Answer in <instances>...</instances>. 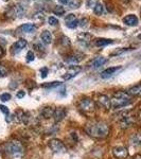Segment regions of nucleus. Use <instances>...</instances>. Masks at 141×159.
I'll list each match as a JSON object with an SVG mask.
<instances>
[{
	"label": "nucleus",
	"instance_id": "obj_1",
	"mask_svg": "<svg viewBox=\"0 0 141 159\" xmlns=\"http://www.w3.org/2000/svg\"><path fill=\"white\" fill-rule=\"evenodd\" d=\"M85 130L93 138H105L109 134V125L104 121H92L86 124Z\"/></svg>",
	"mask_w": 141,
	"mask_h": 159
},
{
	"label": "nucleus",
	"instance_id": "obj_2",
	"mask_svg": "<svg viewBox=\"0 0 141 159\" xmlns=\"http://www.w3.org/2000/svg\"><path fill=\"white\" fill-rule=\"evenodd\" d=\"M132 99L127 92L124 91H118L114 94L112 99H110V105H112V108L118 109L121 107H125L129 104H131Z\"/></svg>",
	"mask_w": 141,
	"mask_h": 159
},
{
	"label": "nucleus",
	"instance_id": "obj_3",
	"mask_svg": "<svg viewBox=\"0 0 141 159\" xmlns=\"http://www.w3.org/2000/svg\"><path fill=\"white\" fill-rule=\"evenodd\" d=\"M6 153L14 158H21L25 154V147L19 140H12L6 144Z\"/></svg>",
	"mask_w": 141,
	"mask_h": 159
},
{
	"label": "nucleus",
	"instance_id": "obj_4",
	"mask_svg": "<svg viewBox=\"0 0 141 159\" xmlns=\"http://www.w3.org/2000/svg\"><path fill=\"white\" fill-rule=\"evenodd\" d=\"M79 108L83 111L86 115H90V113H93L96 110V104L92 100L88 98L82 99L79 103Z\"/></svg>",
	"mask_w": 141,
	"mask_h": 159
},
{
	"label": "nucleus",
	"instance_id": "obj_5",
	"mask_svg": "<svg viewBox=\"0 0 141 159\" xmlns=\"http://www.w3.org/2000/svg\"><path fill=\"white\" fill-rule=\"evenodd\" d=\"M49 147H50L53 153H56V154L65 153V152L67 151L66 145L64 144V142L59 140V139H51V140L49 141Z\"/></svg>",
	"mask_w": 141,
	"mask_h": 159
},
{
	"label": "nucleus",
	"instance_id": "obj_6",
	"mask_svg": "<svg viewBox=\"0 0 141 159\" xmlns=\"http://www.w3.org/2000/svg\"><path fill=\"white\" fill-rule=\"evenodd\" d=\"M112 154H114L115 158H117V159H126L129 157V151H127V149L124 147H114Z\"/></svg>",
	"mask_w": 141,
	"mask_h": 159
},
{
	"label": "nucleus",
	"instance_id": "obj_7",
	"mask_svg": "<svg viewBox=\"0 0 141 159\" xmlns=\"http://www.w3.org/2000/svg\"><path fill=\"white\" fill-rule=\"evenodd\" d=\"M27 45H28V42L25 39H22V38H21V39L17 40V42L12 46V53L13 54H16V53L20 52L22 49H25V47H27Z\"/></svg>",
	"mask_w": 141,
	"mask_h": 159
},
{
	"label": "nucleus",
	"instance_id": "obj_8",
	"mask_svg": "<svg viewBox=\"0 0 141 159\" xmlns=\"http://www.w3.org/2000/svg\"><path fill=\"white\" fill-rule=\"evenodd\" d=\"M97 101H98V104H99L101 107H103V108L109 109L110 107H112V105H110V99L108 98L107 96H105V94L99 96Z\"/></svg>",
	"mask_w": 141,
	"mask_h": 159
},
{
	"label": "nucleus",
	"instance_id": "obj_9",
	"mask_svg": "<svg viewBox=\"0 0 141 159\" xmlns=\"http://www.w3.org/2000/svg\"><path fill=\"white\" fill-rule=\"evenodd\" d=\"M139 20H138V17L134 14L127 15L123 18V23H125L126 25H129V27H135V25H138Z\"/></svg>",
	"mask_w": 141,
	"mask_h": 159
},
{
	"label": "nucleus",
	"instance_id": "obj_10",
	"mask_svg": "<svg viewBox=\"0 0 141 159\" xmlns=\"http://www.w3.org/2000/svg\"><path fill=\"white\" fill-rule=\"evenodd\" d=\"M66 117V109L63 108V107H59L54 110V115H53V118H54L55 122H61L64 118Z\"/></svg>",
	"mask_w": 141,
	"mask_h": 159
},
{
	"label": "nucleus",
	"instance_id": "obj_11",
	"mask_svg": "<svg viewBox=\"0 0 141 159\" xmlns=\"http://www.w3.org/2000/svg\"><path fill=\"white\" fill-rule=\"evenodd\" d=\"M120 69H121V67H110V68H107V69H105L104 71H102L101 78L102 79L110 78V76H112L117 71H119Z\"/></svg>",
	"mask_w": 141,
	"mask_h": 159
},
{
	"label": "nucleus",
	"instance_id": "obj_12",
	"mask_svg": "<svg viewBox=\"0 0 141 159\" xmlns=\"http://www.w3.org/2000/svg\"><path fill=\"white\" fill-rule=\"evenodd\" d=\"M80 71H81V67H79V66H71V67L69 68V70H68V72L66 73V76H64V80L72 79Z\"/></svg>",
	"mask_w": 141,
	"mask_h": 159
},
{
	"label": "nucleus",
	"instance_id": "obj_13",
	"mask_svg": "<svg viewBox=\"0 0 141 159\" xmlns=\"http://www.w3.org/2000/svg\"><path fill=\"white\" fill-rule=\"evenodd\" d=\"M129 143L133 147H140L141 145V133H135L129 138Z\"/></svg>",
	"mask_w": 141,
	"mask_h": 159
},
{
	"label": "nucleus",
	"instance_id": "obj_14",
	"mask_svg": "<svg viewBox=\"0 0 141 159\" xmlns=\"http://www.w3.org/2000/svg\"><path fill=\"white\" fill-rule=\"evenodd\" d=\"M127 93H129V96H141V84L129 88Z\"/></svg>",
	"mask_w": 141,
	"mask_h": 159
},
{
	"label": "nucleus",
	"instance_id": "obj_15",
	"mask_svg": "<svg viewBox=\"0 0 141 159\" xmlns=\"http://www.w3.org/2000/svg\"><path fill=\"white\" fill-rule=\"evenodd\" d=\"M40 38H42V42L46 45H49L51 42H52V34H51V32L49 31H44L42 33V35H40Z\"/></svg>",
	"mask_w": 141,
	"mask_h": 159
},
{
	"label": "nucleus",
	"instance_id": "obj_16",
	"mask_svg": "<svg viewBox=\"0 0 141 159\" xmlns=\"http://www.w3.org/2000/svg\"><path fill=\"white\" fill-rule=\"evenodd\" d=\"M19 30H21V31L25 32V33H33L36 30V27L33 23H25V25H21V27L19 28Z\"/></svg>",
	"mask_w": 141,
	"mask_h": 159
},
{
	"label": "nucleus",
	"instance_id": "obj_17",
	"mask_svg": "<svg viewBox=\"0 0 141 159\" xmlns=\"http://www.w3.org/2000/svg\"><path fill=\"white\" fill-rule=\"evenodd\" d=\"M82 61V55L81 54H74L69 56L67 59H66V63L71 64V65H74V64H78L79 62Z\"/></svg>",
	"mask_w": 141,
	"mask_h": 159
},
{
	"label": "nucleus",
	"instance_id": "obj_18",
	"mask_svg": "<svg viewBox=\"0 0 141 159\" xmlns=\"http://www.w3.org/2000/svg\"><path fill=\"white\" fill-rule=\"evenodd\" d=\"M54 110L55 109H53L52 107H45V108L42 110V117L46 118V119H49V118L53 117V115H54Z\"/></svg>",
	"mask_w": 141,
	"mask_h": 159
},
{
	"label": "nucleus",
	"instance_id": "obj_19",
	"mask_svg": "<svg viewBox=\"0 0 141 159\" xmlns=\"http://www.w3.org/2000/svg\"><path fill=\"white\" fill-rule=\"evenodd\" d=\"M112 39H107V38H99V39L96 40V46L98 47H105L107 45L112 44Z\"/></svg>",
	"mask_w": 141,
	"mask_h": 159
},
{
	"label": "nucleus",
	"instance_id": "obj_20",
	"mask_svg": "<svg viewBox=\"0 0 141 159\" xmlns=\"http://www.w3.org/2000/svg\"><path fill=\"white\" fill-rule=\"evenodd\" d=\"M106 61H107V59H104V57H97V59L92 62V66L95 68H99L101 67V66H103L104 64L106 63Z\"/></svg>",
	"mask_w": 141,
	"mask_h": 159
},
{
	"label": "nucleus",
	"instance_id": "obj_21",
	"mask_svg": "<svg viewBox=\"0 0 141 159\" xmlns=\"http://www.w3.org/2000/svg\"><path fill=\"white\" fill-rule=\"evenodd\" d=\"M13 12H14V15L16 17H21L25 13V8H22L21 5H15L14 8H13Z\"/></svg>",
	"mask_w": 141,
	"mask_h": 159
},
{
	"label": "nucleus",
	"instance_id": "obj_22",
	"mask_svg": "<svg viewBox=\"0 0 141 159\" xmlns=\"http://www.w3.org/2000/svg\"><path fill=\"white\" fill-rule=\"evenodd\" d=\"M61 82H59V81H54V82H49V83H45V84H42V88H55V87H59V86H61Z\"/></svg>",
	"mask_w": 141,
	"mask_h": 159
},
{
	"label": "nucleus",
	"instance_id": "obj_23",
	"mask_svg": "<svg viewBox=\"0 0 141 159\" xmlns=\"http://www.w3.org/2000/svg\"><path fill=\"white\" fill-rule=\"evenodd\" d=\"M103 11H104V6L103 4L100 3V2H98L95 5V8H93V12H95L96 15H101L102 13H103Z\"/></svg>",
	"mask_w": 141,
	"mask_h": 159
},
{
	"label": "nucleus",
	"instance_id": "obj_24",
	"mask_svg": "<svg viewBox=\"0 0 141 159\" xmlns=\"http://www.w3.org/2000/svg\"><path fill=\"white\" fill-rule=\"evenodd\" d=\"M53 13H54L55 15H59V16H62V15H64V13H65V10H64L63 6H55L54 10H53Z\"/></svg>",
	"mask_w": 141,
	"mask_h": 159
},
{
	"label": "nucleus",
	"instance_id": "obj_25",
	"mask_svg": "<svg viewBox=\"0 0 141 159\" xmlns=\"http://www.w3.org/2000/svg\"><path fill=\"white\" fill-rule=\"evenodd\" d=\"M90 38H91V36L89 35V34L82 33V34H80V35H79V40H81V42H89V40H90Z\"/></svg>",
	"mask_w": 141,
	"mask_h": 159
},
{
	"label": "nucleus",
	"instance_id": "obj_26",
	"mask_svg": "<svg viewBox=\"0 0 141 159\" xmlns=\"http://www.w3.org/2000/svg\"><path fill=\"white\" fill-rule=\"evenodd\" d=\"M81 4V0H72L71 2H69V6L71 8H79Z\"/></svg>",
	"mask_w": 141,
	"mask_h": 159
},
{
	"label": "nucleus",
	"instance_id": "obj_27",
	"mask_svg": "<svg viewBox=\"0 0 141 159\" xmlns=\"http://www.w3.org/2000/svg\"><path fill=\"white\" fill-rule=\"evenodd\" d=\"M0 100H1L2 102H6V101L11 100V94L8 93V92H4V93L0 94Z\"/></svg>",
	"mask_w": 141,
	"mask_h": 159
},
{
	"label": "nucleus",
	"instance_id": "obj_28",
	"mask_svg": "<svg viewBox=\"0 0 141 159\" xmlns=\"http://www.w3.org/2000/svg\"><path fill=\"white\" fill-rule=\"evenodd\" d=\"M66 25H67V27L69 28V29H76V28L79 25V20H78V19H76V20L71 21V22L66 23Z\"/></svg>",
	"mask_w": 141,
	"mask_h": 159
},
{
	"label": "nucleus",
	"instance_id": "obj_29",
	"mask_svg": "<svg viewBox=\"0 0 141 159\" xmlns=\"http://www.w3.org/2000/svg\"><path fill=\"white\" fill-rule=\"evenodd\" d=\"M76 15L74 14H69V15H67V17L65 18V22L66 23H69V22H71V21H73V20H76Z\"/></svg>",
	"mask_w": 141,
	"mask_h": 159
},
{
	"label": "nucleus",
	"instance_id": "obj_30",
	"mask_svg": "<svg viewBox=\"0 0 141 159\" xmlns=\"http://www.w3.org/2000/svg\"><path fill=\"white\" fill-rule=\"evenodd\" d=\"M6 73H8V70H6V68L4 67L3 65H1V64H0V78H2V76H5Z\"/></svg>",
	"mask_w": 141,
	"mask_h": 159
},
{
	"label": "nucleus",
	"instance_id": "obj_31",
	"mask_svg": "<svg viewBox=\"0 0 141 159\" xmlns=\"http://www.w3.org/2000/svg\"><path fill=\"white\" fill-rule=\"evenodd\" d=\"M48 22L50 25H56L57 23H59V20H57L56 18H54V17H49Z\"/></svg>",
	"mask_w": 141,
	"mask_h": 159
},
{
	"label": "nucleus",
	"instance_id": "obj_32",
	"mask_svg": "<svg viewBox=\"0 0 141 159\" xmlns=\"http://www.w3.org/2000/svg\"><path fill=\"white\" fill-rule=\"evenodd\" d=\"M34 59H35V56H34L33 51H29V52L27 53V61L32 62V61H34Z\"/></svg>",
	"mask_w": 141,
	"mask_h": 159
},
{
	"label": "nucleus",
	"instance_id": "obj_33",
	"mask_svg": "<svg viewBox=\"0 0 141 159\" xmlns=\"http://www.w3.org/2000/svg\"><path fill=\"white\" fill-rule=\"evenodd\" d=\"M47 76H48V68H42L40 69V76H42V79L47 78Z\"/></svg>",
	"mask_w": 141,
	"mask_h": 159
},
{
	"label": "nucleus",
	"instance_id": "obj_34",
	"mask_svg": "<svg viewBox=\"0 0 141 159\" xmlns=\"http://www.w3.org/2000/svg\"><path fill=\"white\" fill-rule=\"evenodd\" d=\"M0 110H1L2 113H3L4 115H6V116H8V113H10V111H8V107H6V106H4V105H0Z\"/></svg>",
	"mask_w": 141,
	"mask_h": 159
},
{
	"label": "nucleus",
	"instance_id": "obj_35",
	"mask_svg": "<svg viewBox=\"0 0 141 159\" xmlns=\"http://www.w3.org/2000/svg\"><path fill=\"white\" fill-rule=\"evenodd\" d=\"M25 92L23 91V90H20V91H18V92H17V94H16V96H17L18 99L25 98Z\"/></svg>",
	"mask_w": 141,
	"mask_h": 159
},
{
	"label": "nucleus",
	"instance_id": "obj_36",
	"mask_svg": "<svg viewBox=\"0 0 141 159\" xmlns=\"http://www.w3.org/2000/svg\"><path fill=\"white\" fill-rule=\"evenodd\" d=\"M127 50H129V49H127V48H123L122 50H119V51H116V52L112 53V55H118V54H121V53L125 52V51H127Z\"/></svg>",
	"mask_w": 141,
	"mask_h": 159
},
{
	"label": "nucleus",
	"instance_id": "obj_37",
	"mask_svg": "<svg viewBox=\"0 0 141 159\" xmlns=\"http://www.w3.org/2000/svg\"><path fill=\"white\" fill-rule=\"evenodd\" d=\"M62 39H63V42H63V44L65 45V46H67V45L69 46V45H70V39H69L68 37H65V36H64V37L62 38Z\"/></svg>",
	"mask_w": 141,
	"mask_h": 159
},
{
	"label": "nucleus",
	"instance_id": "obj_38",
	"mask_svg": "<svg viewBox=\"0 0 141 159\" xmlns=\"http://www.w3.org/2000/svg\"><path fill=\"white\" fill-rule=\"evenodd\" d=\"M96 0H87V5L88 6H92V5H96Z\"/></svg>",
	"mask_w": 141,
	"mask_h": 159
},
{
	"label": "nucleus",
	"instance_id": "obj_39",
	"mask_svg": "<svg viewBox=\"0 0 141 159\" xmlns=\"http://www.w3.org/2000/svg\"><path fill=\"white\" fill-rule=\"evenodd\" d=\"M86 22H87V19H82L81 21H79V25H80L81 27H85V25H86Z\"/></svg>",
	"mask_w": 141,
	"mask_h": 159
},
{
	"label": "nucleus",
	"instance_id": "obj_40",
	"mask_svg": "<svg viewBox=\"0 0 141 159\" xmlns=\"http://www.w3.org/2000/svg\"><path fill=\"white\" fill-rule=\"evenodd\" d=\"M62 4H68L69 3V0H59Z\"/></svg>",
	"mask_w": 141,
	"mask_h": 159
},
{
	"label": "nucleus",
	"instance_id": "obj_41",
	"mask_svg": "<svg viewBox=\"0 0 141 159\" xmlns=\"http://www.w3.org/2000/svg\"><path fill=\"white\" fill-rule=\"evenodd\" d=\"M4 54V50L2 49V47H0V57H2Z\"/></svg>",
	"mask_w": 141,
	"mask_h": 159
},
{
	"label": "nucleus",
	"instance_id": "obj_42",
	"mask_svg": "<svg viewBox=\"0 0 141 159\" xmlns=\"http://www.w3.org/2000/svg\"><path fill=\"white\" fill-rule=\"evenodd\" d=\"M133 159H141V154H137L133 157Z\"/></svg>",
	"mask_w": 141,
	"mask_h": 159
},
{
	"label": "nucleus",
	"instance_id": "obj_43",
	"mask_svg": "<svg viewBox=\"0 0 141 159\" xmlns=\"http://www.w3.org/2000/svg\"><path fill=\"white\" fill-rule=\"evenodd\" d=\"M139 119L141 120V110L139 111Z\"/></svg>",
	"mask_w": 141,
	"mask_h": 159
},
{
	"label": "nucleus",
	"instance_id": "obj_44",
	"mask_svg": "<svg viewBox=\"0 0 141 159\" xmlns=\"http://www.w3.org/2000/svg\"><path fill=\"white\" fill-rule=\"evenodd\" d=\"M138 38H139V39H141V34H139V35H138Z\"/></svg>",
	"mask_w": 141,
	"mask_h": 159
}]
</instances>
